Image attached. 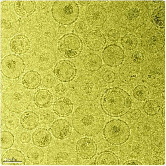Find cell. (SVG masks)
<instances>
[{
    "instance_id": "1",
    "label": "cell",
    "mask_w": 166,
    "mask_h": 166,
    "mask_svg": "<svg viewBox=\"0 0 166 166\" xmlns=\"http://www.w3.org/2000/svg\"><path fill=\"white\" fill-rule=\"evenodd\" d=\"M71 122L75 131L79 134L93 136L98 134L104 126L103 114L98 107L91 104L78 107L74 111Z\"/></svg>"
},
{
    "instance_id": "2",
    "label": "cell",
    "mask_w": 166,
    "mask_h": 166,
    "mask_svg": "<svg viewBox=\"0 0 166 166\" xmlns=\"http://www.w3.org/2000/svg\"><path fill=\"white\" fill-rule=\"evenodd\" d=\"M100 104L104 112L114 117L122 116L129 111L132 105V100L129 94L118 87L109 88L103 94Z\"/></svg>"
},
{
    "instance_id": "3",
    "label": "cell",
    "mask_w": 166,
    "mask_h": 166,
    "mask_svg": "<svg viewBox=\"0 0 166 166\" xmlns=\"http://www.w3.org/2000/svg\"><path fill=\"white\" fill-rule=\"evenodd\" d=\"M4 106L11 112H23L30 106L32 97L30 91L24 85L14 84L8 86L4 91L2 97Z\"/></svg>"
},
{
    "instance_id": "4",
    "label": "cell",
    "mask_w": 166,
    "mask_h": 166,
    "mask_svg": "<svg viewBox=\"0 0 166 166\" xmlns=\"http://www.w3.org/2000/svg\"><path fill=\"white\" fill-rule=\"evenodd\" d=\"M74 90L76 96L84 101H91L96 100L102 89L101 81L96 76L85 74L79 76L76 80Z\"/></svg>"
},
{
    "instance_id": "5",
    "label": "cell",
    "mask_w": 166,
    "mask_h": 166,
    "mask_svg": "<svg viewBox=\"0 0 166 166\" xmlns=\"http://www.w3.org/2000/svg\"><path fill=\"white\" fill-rule=\"evenodd\" d=\"M74 148L69 144L59 143L48 150L46 161L48 165H77L79 158Z\"/></svg>"
},
{
    "instance_id": "6",
    "label": "cell",
    "mask_w": 166,
    "mask_h": 166,
    "mask_svg": "<svg viewBox=\"0 0 166 166\" xmlns=\"http://www.w3.org/2000/svg\"><path fill=\"white\" fill-rule=\"evenodd\" d=\"M142 78L145 83L151 86L158 87L165 84V62L159 58L147 60L141 70Z\"/></svg>"
},
{
    "instance_id": "7",
    "label": "cell",
    "mask_w": 166,
    "mask_h": 166,
    "mask_svg": "<svg viewBox=\"0 0 166 166\" xmlns=\"http://www.w3.org/2000/svg\"><path fill=\"white\" fill-rule=\"evenodd\" d=\"M52 16L58 23L63 25L71 24L75 22L80 14L79 6L74 0H56L51 9Z\"/></svg>"
},
{
    "instance_id": "8",
    "label": "cell",
    "mask_w": 166,
    "mask_h": 166,
    "mask_svg": "<svg viewBox=\"0 0 166 166\" xmlns=\"http://www.w3.org/2000/svg\"><path fill=\"white\" fill-rule=\"evenodd\" d=\"M130 129L127 123L118 119L110 120L106 124L103 134L105 140L111 144L115 146L125 143L130 135Z\"/></svg>"
},
{
    "instance_id": "9",
    "label": "cell",
    "mask_w": 166,
    "mask_h": 166,
    "mask_svg": "<svg viewBox=\"0 0 166 166\" xmlns=\"http://www.w3.org/2000/svg\"><path fill=\"white\" fill-rule=\"evenodd\" d=\"M141 46L147 52L151 53L159 52L165 44V37L163 33L159 30L151 28L145 30L140 38Z\"/></svg>"
},
{
    "instance_id": "10",
    "label": "cell",
    "mask_w": 166,
    "mask_h": 166,
    "mask_svg": "<svg viewBox=\"0 0 166 166\" xmlns=\"http://www.w3.org/2000/svg\"><path fill=\"white\" fill-rule=\"evenodd\" d=\"M32 60L34 67L41 71H46L51 68L56 63L57 57L51 48L43 46L38 47L33 51Z\"/></svg>"
},
{
    "instance_id": "11",
    "label": "cell",
    "mask_w": 166,
    "mask_h": 166,
    "mask_svg": "<svg viewBox=\"0 0 166 166\" xmlns=\"http://www.w3.org/2000/svg\"><path fill=\"white\" fill-rule=\"evenodd\" d=\"M25 69L24 61L17 55H7L1 62V72L4 76L9 79H14L19 78L24 73Z\"/></svg>"
},
{
    "instance_id": "12",
    "label": "cell",
    "mask_w": 166,
    "mask_h": 166,
    "mask_svg": "<svg viewBox=\"0 0 166 166\" xmlns=\"http://www.w3.org/2000/svg\"><path fill=\"white\" fill-rule=\"evenodd\" d=\"M83 47L82 41L77 35L69 33L63 35L58 43L59 50L64 56L67 58L75 57L80 54Z\"/></svg>"
},
{
    "instance_id": "13",
    "label": "cell",
    "mask_w": 166,
    "mask_h": 166,
    "mask_svg": "<svg viewBox=\"0 0 166 166\" xmlns=\"http://www.w3.org/2000/svg\"><path fill=\"white\" fill-rule=\"evenodd\" d=\"M18 16L13 11L7 9L0 11V36L8 39L14 35L18 32L20 23Z\"/></svg>"
},
{
    "instance_id": "14",
    "label": "cell",
    "mask_w": 166,
    "mask_h": 166,
    "mask_svg": "<svg viewBox=\"0 0 166 166\" xmlns=\"http://www.w3.org/2000/svg\"><path fill=\"white\" fill-rule=\"evenodd\" d=\"M103 60L107 66L116 67L123 62L125 58L124 51L119 45L111 44L106 46L102 53Z\"/></svg>"
},
{
    "instance_id": "15",
    "label": "cell",
    "mask_w": 166,
    "mask_h": 166,
    "mask_svg": "<svg viewBox=\"0 0 166 166\" xmlns=\"http://www.w3.org/2000/svg\"><path fill=\"white\" fill-rule=\"evenodd\" d=\"M84 16L89 24L98 27L102 26L106 22L107 18V13L103 6L95 3L90 5L87 8Z\"/></svg>"
},
{
    "instance_id": "16",
    "label": "cell",
    "mask_w": 166,
    "mask_h": 166,
    "mask_svg": "<svg viewBox=\"0 0 166 166\" xmlns=\"http://www.w3.org/2000/svg\"><path fill=\"white\" fill-rule=\"evenodd\" d=\"M56 77L62 82H66L72 80L75 77L76 69L74 64L70 61L63 60L58 62L54 69Z\"/></svg>"
},
{
    "instance_id": "17",
    "label": "cell",
    "mask_w": 166,
    "mask_h": 166,
    "mask_svg": "<svg viewBox=\"0 0 166 166\" xmlns=\"http://www.w3.org/2000/svg\"><path fill=\"white\" fill-rule=\"evenodd\" d=\"M148 149L146 141L138 137L132 138L128 143L126 148L128 155L132 158L136 159H141L145 156Z\"/></svg>"
},
{
    "instance_id": "18",
    "label": "cell",
    "mask_w": 166,
    "mask_h": 166,
    "mask_svg": "<svg viewBox=\"0 0 166 166\" xmlns=\"http://www.w3.org/2000/svg\"><path fill=\"white\" fill-rule=\"evenodd\" d=\"M76 151L81 158L89 159L93 157L98 150V147L95 141L88 137H83L79 139L76 145Z\"/></svg>"
},
{
    "instance_id": "19",
    "label": "cell",
    "mask_w": 166,
    "mask_h": 166,
    "mask_svg": "<svg viewBox=\"0 0 166 166\" xmlns=\"http://www.w3.org/2000/svg\"><path fill=\"white\" fill-rule=\"evenodd\" d=\"M56 32L51 25L44 23L39 25L36 28L35 36L36 40L40 43L45 44H51L55 40Z\"/></svg>"
},
{
    "instance_id": "20",
    "label": "cell",
    "mask_w": 166,
    "mask_h": 166,
    "mask_svg": "<svg viewBox=\"0 0 166 166\" xmlns=\"http://www.w3.org/2000/svg\"><path fill=\"white\" fill-rule=\"evenodd\" d=\"M85 42L88 48L91 50L98 51L105 46L106 39L104 33L100 30L96 29L89 32L85 39Z\"/></svg>"
},
{
    "instance_id": "21",
    "label": "cell",
    "mask_w": 166,
    "mask_h": 166,
    "mask_svg": "<svg viewBox=\"0 0 166 166\" xmlns=\"http://www.w3.org/2000/svg\"><path fill=\"white\" fill-rule=\"evenodd\" d=\"M26 163L24 154L16 149H9L4 152L1 157V164L3 166H24Z\"/></svg>"
},
{
    "instance_id": "22",
    "label": "cell",
    "mask_w": 166,
    "mask_h": 166,
    "mask_svg": "<svg viewBox=\"0 0 166 166\" xmlns=\"http://www.w3.org/2000/svg\"><path fill=\"white\" fill-rule=\"evenodd\" d=\"M138 72L136 66L130 63H125L119 68L118 71L119 79L122 83L126 84H132L137 80Z\"/></svg>"
},
{
    "instance_id": "23",
    "label": "cell",
    "mask_w": 166,
    "mask_h": 166,
    "mask_svg": "<svg viewBox=\"0 0 166 166\" xmlns=\"http://www.w3.org/2000/svg\"><path fill=\"white\" fill-rule=\"evenodd\" d=\"M51 132L53 135L59 139H66L71 135L72 128L70 122L64 119H58L52 123Z\"/></svg>"
},
{
    "instance_id": "24",
    "label": "cell",
    "mask_w": 166,
    "mask_h": 166,
    "mask_svg": "<svg viewBox=\"0 0 166 166\" xmlns=\"http://www.w3.org/2000/svg\"><path fill=\"white\" fill-rule=\"evenodd\" d=\"M9 45L13 52L17 54H21L25 53L29 50L30 43L27 36L23 34H18L13 38Z\"/></svg>"
},
{
    "instance_id": "25",
    "label": "cell",
    "mask_w": 166,
    "mask_h": 166,
    "mask_svg": "<svg viewBox=\"0 0 166 166\" xmlns=\"http://www.w3.org/2000/svg\"><path fill=\"white\" fill-rule=\"evenodd\" d=\"M54 112L58 116L65 117L69 115L73 109L71 100L68 98L62 97L58 98L54 102L53 105Z\"/></svg>"
},
{
    "instance_id": "26",
    "label": "cell",
    "mask_w": 166,
    "mask_h": 166,
    "mask_svg": "<svg viewBox=\"0 0 166 166\" xmlns=\"http://www.w3.org/2000/svg\"><path fill=\"white\" fill-rule=\"evenodd\" d=\"M32 141L36 146L44 148L48 146L52 140V136L49 130L46 128H41L35 130L32 135Z\"/></svg>"
},
{
    "instance_id": "27",
    "label": "cell",
    "mask_w": 166,
    "mask_h": 166,
    "mask_svg": "<svg viewBox=\"0 0 166 166\" xmlns=\"http://www.w3.org/2000/svg\"><path fill=\"white\" fill-rule=\"evenodd\" d=\"M33 99L35 105L42 109L50 107L53 101L52 93L45 89H41L37 90L34 94Z\"/></svg>"
},
{
    "instance_id": "28",
    "label": "cell",
    "mask_w": 166,
    "mask_h": 166,
    "mask_svg": "<svg viewBox=\"0 0 166 166\" xmlns=\"http://www.w3.org/2000/svg\"><path fill=\"white\" fill-rule=\"evenodd\" d=\"M95 165H119V158L114 152L105 150L99 153L94 160Z\"/></svg>"
},
{
    "instance_id": "29",
    "label": "cell",
    "mask_w": 166,
    "mask_h": 166,
    "mask_svg": "<svg viewBox=\"0 0 166 166\" xmlns=\"http://www.w3.org/2000/svg\"><path fill=\"white\" fill-rule=\"evenodd\" d=\"M36 7V3L34 0H16L14 4L16 13L23 17L32 14L35 12Z\"/></svg>"
},
{
    "instance_id": "30",
    "label": "cell",
    "mask_w": 166,
    "mask_h": 166,
    "mask_svg": "<svg viewBox=\"0 0 166 166\" xmlns=\"http://www.w3.org/2000/svg\"><path fill=\"white\" fill-rule=\"evenodd\" d=\"M39 122V119L37 115L34 112L28 111L25 112L21 115L20 123L24 129L31 130L35 129Z\"/></svg>"
},
{
    "instance_id": "31",
    "label": "cell",
    "mask_w": 166,
    "mask_h": 166,
    "mask_svg": "<svg viewBox=\"0 0 166 166\" xmlns=\"http://www.w3.org/2000/svg\"><path fill=\"white\" fill-rule=\"evenodd\" d=\"M41 78L40 74L33 70L29 71L23 75L22 82L23 85L28 89L33 90L40 85Z\"/></svg>"
},
{
    "instance_id": "32",
    "label": "cell",
    "mask_w": 166,
    "mask_h": 166,
    "mask_svg": "<svg viewBox=\"0 0 166 166\" xmlns=\"http://www.w3.org/2000/svg\"><path fill=\"white\" fill-rule=\"evenodd\" d=\"M83 64L84 67L87 70L94 72L98 71L100 68L102 62L99 55L96 53H91L85 57Z\"/></svg>"
},
{
    "instance_id": "33",
    "label": "cell",
    "mask_w": 166,
    "mask_h": 166,
    "mask_svg": "<svg viewBox=\"0 0 166 166\" xmlns=\"http://www.w3.org/2000/svg\"><path fill=\"white\" fill-rule=\"evenodd\" d=\"M156 129L155 123L150 118H147L141 119L138 124V131L144 136L148 137L152 135L155 133Z\"/></svg>"
},
{
    "instance_id": "34",
    "label": "cell",
    "mask_w": 166,
    "mask_h": 166,
    "mask_svg": "<svg viewBox=\"0 0 166 166\" xmlns=\"http://www.w3.org/2000/svg\"><path fill=\"white\" fill-rule=\"evenodd\" d=\"M151 19L152 22L156 27L164 29L165 28V6L157 7L152 12Z\"/></svg>"
},
{
    "instance_id": "35",
    "label": "cell",
    "mask_w": 166,
    "mask_h": 166,
    "mask_svg": "<svg viewBox=\"0 0 166 166\" xmlns=\"http://www.w3.org/2000/svg\"><path fill=\"white\" fill-rule=\"evenodd\" d=\"M27 157L30 162L33 164H38L43 161L45 155L41 148L34 146L29 149L27 153Z\"/></svg>"
},
{
    "instance_id": "36",
    "label": "cell",
    "mask_w": 166,
    "mask_h": 166,
    "mask_svg": "<svg viewBox=\"0 0 166 166\" xmlns=\"http://www.w3.org/2000/svg\"><path fill=\"white\" fill-rule=\"evenodd\" d=\"M15 142V138L10 132L6 130L1 131L0 133V148L6 150L11 148Z\"/></svg>"
},
{
    "instance_id": "37",
    "label": "cell",
    "mask_w": 166,
    "mask_h": 166,
    "mask_svg": "<svg viewBox=\"0 0 166 166\" xmlns=\"http://www.w3.org/2000/svg\"><path fill=\"white\" fill-rule=\"evenodd\" d=\"M121 45L125 49L131 50L137 47L138 43L137 39L134 35L127 34L124 35L121 41Z\"/></svg>"
},
{
    "instance_id": "38",
    "label": "cell",
    "mask_w": 166,
    "mask_h": 166,
    "mask_svg": "<svg viewBox=\"0 0 166 166\" xmlns=\"http://www.w3.org/2000/svg\"><path fill=\"white\" fill-rule=\"evenodd\" d=\"M134 98L137 101H143L149 97V92L148 88L143 85H139L135 86L133 91Z\"/></svg>"
},
{
    "instance_id": "39",
    "label": "cell",
    "mask_w": 166,
    "mask_h": 166,
    "mask_svg": "<svg viewBox=\"0 0 166 166\" xmlns=\"http://www.w3.org/2000/svg\"><path fill=\"white\" fill-rule=\"evenodd\" d=\"M150 145L154 152L158 153L162 152L165 150V139L161 136H155L152 139Z\"/></svg>"
},
{
    "instance_id": "40",
    "label": "cell",
    "mask_w": 166,
    "mask_h": 166,
    "mask_svg": "<svg viewBox=\"0 0 166 166\" xmlns=\"http://www.w3.org/2000/svg\"><path fill=\"white\" fill-rule=\"evenodd\" d=\"M143 109L147 115L151 116L157 114L160 110V106L156 100H150L146 101L144 104Z\"/></svg>"
},
{
    "instance_id": "41",
    "label": "cell",
    "mask_w": 166,
    "mask_h": 166,
    "mask_svg": "<svg viewBox=\"0 0 166 166\" xmlns=\"http://www.w3.org/2000/svg\"><path fill=\"white\" fill-rule=\"evenodd\" d=\"M4 123L7 128L9 130H13L18 127L19 124V121L17 116L14 115H10L7 116L5 118Z\"/></svg>"
},
{
    "instance_id": "42",
    "label": "cell",
    "mask_w": 166,
    "mask_h": 166,
    "mask_svg": "<svg viewBox=\"0 0 166 166\" xmlns=\"http://www.w3.org/2000/svg\"><path fill=\"white\" fill-rule=\"evenodd\" d=\"M40 117L41 121L43 123L48 124L51 123L54 120L55 115L51 110L47 109L42 111L40 113Z\"/></svg>"
},
{
    "instance_id": "43",
    "label": "cell",
    "mask_w": 166,
    "mask_h": 166,
    "mask_svg": "<svg viewBox=\"0 0 166 166\" xmlns=\"http://www.w3.org/2000/svg\"><path fill=\"white\" fill-rule=\"evenodd\" d=\"M56 79L55 77L51 74H48L45 76L42 80V83L46 88H50L53 87L55 84Z\"/></svg>"
},
{
    "instance_id": "44",
    "label": "cell",
    "mask_w": 166,
    "mask_h": 166,
    "mask_svg": "<svg viewBox=\"0 0 166 166\" xmlns=\"http://www.w3.org/2000/svg\"><path fill=\"white\" fill-rule=\"evenodd\" d=\"M102 78L105 83L109 84L114 82L116 79L115 72L112 70H108L104 71L102 74Z\"/></svg>"
},
{
    "instance_id": "45",
    "label": "cell",
    "mask_w": 166,
    "mask_h": 166,
    "mask_svg": "<svg viewBox=\"0 0 166 166\" xmlns=\"http://www.w3.org/2000/svg\"><path fill=\"white\" fill-rule=\"evenodd\" d=\"M87 27L86 24L82 20L77 22L74 26L75 31L79 34H82L85 32L87 30Z\"/></svg>"
},
{
    "instance_id": "46",
    "label": "cell",
    "mask_w": 166,
    "mask_h": 166,
    "mask_svg": "<svg viewBox=\"0 0 166 166\" xmlns=\"http://www.w3.org/2000/svg\"><path fill=\"white\" fill-rule=\"evenodd\" d=\"M37 9L39 13L45 15L49 13L50 10V7L49 4L47 2H41L38 4Z\"/></svg>"
},
{
    "instance_id": "47",
    "label": "cell",
    "mask_w": 166,
    "mask_h": 166,
    "mask_svg": "<svg viewBox=\"0 0 166 166\" xmlns=\"http://www.w3.org/2000/svg\"><path fill=\"white\" fill-rule=\"evenodd\" d=\"M165 164L164 159L158 155L152 156L149 161V165L163 166Z\"/></svg>"
},
{
    "instance_id": "48",
    "label": "cell",
    "mask_w": 166,
    "mask_h": 166,
    "mask_svg": "<svg viewBox=\"0 0 166 166\" xmlns=\"http://www.w3.org/2000/svg\"><path fill=\"white\" fill-rule=\"evenodd\" d=\"M131 58L132 61L134 63L139 64L143 61L144 59V55L140 51H136L132 53Z\"/></svg>"
},
{
    "instance_id": "49",
    "label": "cell",
    "mask_w": 166,
    "mask_h": 166,
    "mask_svg": "<svg viewBox=\"0 0 166 166\" xmlns=\"http://www.w3.org/2000/svg\"><path fill=\"white\" fill-rule=\"evenodd\" d=\"M107 36L108 38L110 41L116 42L119 39L120 34L117 30L115 29H112L108 31Z\"/></svg>"
},
{
    "instance_id": "50",
    "label": "cell",
    "mask_w": 166,
    "mask_h": 166,
    "mask_svg": "<svg viewBox=\"0 0 166 166\" xmlns=\"http://www.w3.org/2000/svg\"><path fill=\"white\" fill-rule=\"evenodd\" d=\"M19 139L20 141L23 143H29L31 140V134L27 131L22 132L19 135Z\"/></svg>"
},
{
    "instance_id": "51",
    "label": "cell",
    "mask_w": 166,
    "mask_h": 166,
    "mask_svg": "<svg viewBox=\"0 0 166 166\" xmlns=\"http://www.w3.org/2000/svg\"><path fill=\"white\" fill-rule=\"evenodd\" d=\"M141 111L138 109H134L132 110L130 113L131 118L134 120H137L139 119L142 116Z\"/></svg>"
},
{
    "instance_id": "52",
    "label": "cell",
    "mask_w": 166,
    "mask_h": 166,
    "mask_svg": "<svg viewBox=\"0 0 166 166\" xmlns=\"http://www.w3.org/2000/svg\"><path fill=\"white\" fill-rule=\"evenodd\" d=\"M56 92L59 95H63L65 94L67 91L66 85L62 83H59L56 84L55 87Z\"/></svg>"
},
{
    "instance_id": "53",
    "label": "cell",
    "mask_w": 166,
    "mask_h": 166,
    "mask_svg": "<svg viewBox=\"0 0 166 166\" xmlns=\"http://www.w3.org/2000/svg\"><path fill=\"white\" fill-rule=\"evenodd\" d=\"M122 165H144L140 161L135 160L132 159L128 160L124 162Z\"/></svg>"
},
{
    "instance_id": "54",
    "label": "cell",
    "mask_w": 166,
    "mask_h": 166,
    "mask_svg": "<svg viewBox=\"0 0 166 166\" xmlns=\"http://www.w3.org/2000/svg\"><path fill=\"white\" fill-rule=\"evenodd\" d=\"M66 27L63 25H62L59 26L57 28V31L58 32L61 34L65 33L66 32Z\"/></svg>"
},
{
    "instance_id": "55",
    "label": "cell",
    "mask_w": 166,
    "mask_h": 166,
    "mask_svg": "<svg viewBox=\"0 0 166 166\" xmlns=\"http://www.w3.org/2000/svg\"><path fill=\"white\" fill-rule=\"evenodd\" d=\"M91 0H78L77 2L80 5L83 6H86L89 5L91 2Z\"/></svg>"
},
{
    "instance_id": "56",
    "label": "cell",
    "mask_w": 166,
    "mask_h": 166,
    "mask_svg": "<svg viewBox=\"0 0 166 166\" xmlns=\"http://www.w3.org/2000/svg\"><path fill=\"white\" fill-rule=\"evenodd\" d=\"M12 1V0H1L0 1V4L3 6H8L10 5Z\"/></svg>"
},
{
    "instance_id": "57",
    "label": "cell",
    "mask_w": 166,
    "mask_h": 166,
    "mask_svg": "<svg viewBox=\"0 0 166 166\" xmlns=\"http://www.w3.org/2000/svg\"><path fill=\"white\" fill-rule=\"evenodd\" d=\"M161 115L163 118L165 119V105L163 107L161 111Z\"/></svg>"
},
{
    "instance_id": "58",
    "label": "cell",
    "mask_w": 166,
    "mask_h": 166,
    "mask_svg": "<svg viewBox=\"0 0 166 166\" xmlns=\"http://www.w3.org/2000/svg\"><path fill=\"white\" fill-rule=\"evenodd\" d=\"M162 96L163 99L165 100V88L163 90L162 94Z\"/></svg>"
},
{
    "instance_id": "59",
    "label": "cell",
    "mask_w": 166,
    "mask_h": 166,
    "mask_svg": "<svg viewBox=\"0 0 166 166\" xmlns=\"http://www.w3.org/2000/svg\"><path fill=\"white\" fill-rule=\"evenodd\" d=\"M152 1L153 2H154L156 3H159L161 2H162V1H163V0H154V1Z\"/></svg>"
},
{
    "instance_id": "60",
    "label": "cell",
    "mask_w": 166,
    "mask_h": 166,
    "mask_svg": "<svg viewBox=\"0 0 166 166\" xmlns=\"http://www.w3.org/2000/svg\"><path fill=\"white\" fill-rule=\"evenodd\" d=\"M3 89V85L1 82L0 83V93H1Z\"/></svg>"
},
{
    "instance_id": "61",
    "label": "cell",
    "mask_w": 166,
    "mask_h": 166,
    "mask_svg": "<svg viewBox=\"0 0 166 166\" xmlns=\"http://www.w3.org/2000/svg\"><path fill=\"white\" fill-rule=\"evenodd\" d=\"M98 1L101 2H104L107 1Z\"/></svg>"
},
{
    "instance_id": "62",
    "label": "cell",
    "mask_w": 166,
    "mask_h": 166,
    "mask_svg": "<svg viewBox=\"0 0 166 166\" xmlns=\"http://www.w3.org/2000/svg\"><path fill=\"white\" fill-rule=\"evenodd\" d=\"M0 120H1V121H0V122H1V124H1L0 127H1V126H2V121L1 119H1H0Z\"/></svg>"
},
{
    "instance_id": "63",
    "label": "cell",
    "mask_w": 166,
    "mask_h": 166,
    "mask_svg": "<svg viewBox=\"0 0 166 166\" xmlns=\"http://www.w3.org/2000/svg\"><path fill=\"white\" fill-rule=\"evenodd\" d=\"M21 19L20 18H19L18 19V20L19 21V22H20V21H21Z\"/></svg>"
},
{
    "instance_id": "64",
    "label": "cell",
    "mask_w": 166,
    "mask_h": 166,
    "mask_svg": "<svg viewBox=\"0 0 166 166\" xmlns=\"http://www.w3.org/2000/svg\"><path fill=\"white\" fill-rule=\"evenodd\" d=\"M48 130L50 131H51V128H49V129H48Z\"/></svg>"
}]
</instances>
